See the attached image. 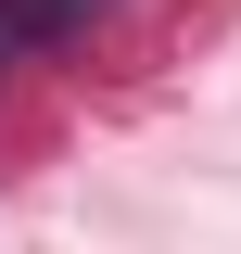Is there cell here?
<instances>
[{"label": "cell", "instance_id": "6da1fadb", "mask_svg": "<svg viewBox=\"0 0 241 254\" xmlns=\"http://www.w3.org/2000/svg\"><path fill=\"white\" fill-rule=\"evenodd\" d=\"M89 13H115V0H0V76H13V64H38V51H63Z\"/></svg>", "mask_w": 241, "mask_h": 254}]
</instances>
